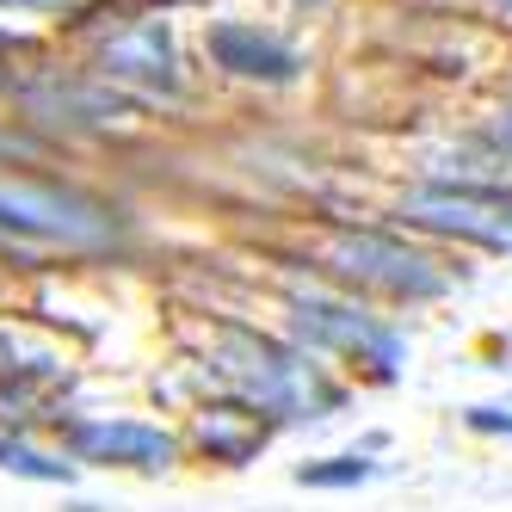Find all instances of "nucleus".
<instances>
[{"mask_svg": "<svg viewBox=\"0 0 512 512\" xmlns=\"http://www.w3.org/2000/svg\"><path fill=\"white\" fill-rule=\"evenodd\" d=\"M216 371L229 377V389L241 401H253L272 420H327L340 408V383H327V371L315 364V352L266 340L253 327H229L216 340Z\"/></svg>", "mask_w": 512, "mask_h": 512, "instance_id": "f257e3e1", "label": "nucleus"}, {"mask_svg": "<svg viewBox=\"0 0 512 512\" xmlns=\"http://www.w3.org/2000/svg\"><path fill=\"white\" fill-rule=\"evenodd\" d=\"M290 334L315 358H340L346 371L371 377V383H395L408 364V340L389 315H371L358 297H334V290H290Z\"/></svg>", "mask_w": 512, "mask_h": 512, "instance_id": "f03ea898", "label": "nucleus"}, {"mask_svg": "<svg viewBox=\"0 0 512 512\" xmlns=\"http://www.w3.org/2000/svg\"><path fill=\"white\" fill-rule=\"evenodd\" d=\"M315 260L352 290H377L389 303H432L445 297L451 272L432 260L426 247H408L401 235H377V229H334L315 241Z\"/></svg>", "mask_w": 512, "mask_h": 512, "instance_id": "7ed1b4c3", "label": "nucleus"}, {"mask_svg": "<svg viewBox=\"0 0 512 512\" xmlns=\"http://www.w3.org/2000/svg\"><path fill=\"white\" fill-rule=\"evenodd\" d=\"M401 223L512 260V186H494V179H432V186H414L401 198Z\"/></svg>", "mask_w": 512, "mask_h": 512, "instance_id": "20e7f679", "label": "nucleus"}, {"mask_svg": "<svg viewBox=\"0 0 512 512\" xmlns=\"http://www.w3.org/2000/svg\"><path fill=\"white\" fill-rule=\"evenodd\" d=\"M112 210L81 198V192H56V186H31V179H0V235H38L62 247H99L112 241Z\"/></svg>", "mask_w": 512, "mask_h": 512, "instance_id": "39448f33", "label": "nucleus"}, {"mask_svg": "<svg viewBox=\"0 0 512 512\" xmlns=\"http://www.w3.org/2000/svg\"><path fill=\"white\" fill-rule=\"evenodd\" d=\"M62 451L93 469H136V475H161L179 463V438L149 426V420H124V414H62Z\"/></svg>", "mask_w": 512, "mask_h": 512, "instance_id": "423d86ee", "label": "nucleus"}, {"mask_svg": "<svg viewBox=\"0 0 512 512\" xmlns=\"http://www.w3.org/2000/svg\"><path fill=\"white\" fill-rule=\"evenodd\" d=\"M204 50L210 62L223 68L229 81H253V87H290L303 75V56L290 50L278 31L253 25V19H216L204 31Z\"/></svg>", "mask_w": 512, "mask_h": 512, "instance_id": "0eeeda50", "label": "nucleus"}, {"mask_svg": "<svg viewBox=\"0 0 512 512\" xmlns=\"http://www.w3.org/2000/svg\"><path fill=\"white\" fill-rule=\"evenodd\" d=\"M272 438V414H260L253 401H223V408H204L198 414V445L210 463H247L253 451H266Z\"/></svg>", "mask_w": 512, "mask_h": 512, "instance_id": "6e6552de", "label": "nucleus"}, {"mask_svg": "<svg viewBox=\"0 0 512 512\" xmlns=\"http://www.w3.org/2000/svg\"><path fill=\"white\" fill-rule=\"evenodd\" d=\"M0 469L25 475V482H50V488H68L81 475V463L68 451H44V445H31L25 432H0Z\"/></svg>", "mask_w": 512, "mask_h": 512, "instance_id": "1a4fd4ad", "label": "nucleus"}, {"mask_svg": "<svg viewBox=\"0 0 512 512\" xmlns=\"http://www.w3.org/2000/svg\"><path fill=\"white\" fill-rule=\"evenodd\" d=\"M383 463L371 451H340V457H315L297 469V482L303 488H364V482H377Z\"/></svg>", "mask_w": 512, "mask_h": 512, "instance_id": "9d476101", "label": "nucleus"}, {"mask_svg": "<svg viewBox=\"0 0 512 512\" xmlns=\"http://www.w3.org/2000/svg\"><path fill=\"white\" fill-rule=\"evenodd\" d=\"M7 13H25V19H62V25H81L99 0H0Z\"/></svg>", "mask_w": 512, "mask_h": 512, "instance_id": "9b49d317", "label": "nucleus"}, {"mask_svg": "<svg viewBox=\"0 0 512 512\" xmlns=\"http://www.w3.org/2000/svg\"><path fill=\"white\" fill-rule=\"evenodd\" d=\"M463 426H469V432H506V438H512V408H469Z\"/></svg>", "mask_w": 512, "mask_h": 512, "instance_id": "f8f14e48", "label": "nucleus"}, {"mask_svg": "<svg viewBox=\"0 0 512 512\" xmlns=\"http://www.w3.org/2000/svg\"><path fill=\"white\" fill-rule=\"evenodd\" d=\"M469 7L482 13L488 25H506V31H512V0H469Z\"/></svg>", "mask_w": 512, "mask_h": 512, "instance_id": "ddd939ff", "label": "nucleus"}, {"mask_svg": "<svg viewBox=\"0 0 512 512\" xmlns=\"http://www.w3.org/2000/svg\"><path fill=\"white\" fill-rule=\"evenodd\" d=\"M488 142H494V149H500V155L512 161V105H506V112L494 118V130H488Z\"/></svg>", "mask_w": 512, "mask_h": 512, "instance_id": "4468645a", "label": "nucleus"}]
</instances>
